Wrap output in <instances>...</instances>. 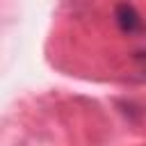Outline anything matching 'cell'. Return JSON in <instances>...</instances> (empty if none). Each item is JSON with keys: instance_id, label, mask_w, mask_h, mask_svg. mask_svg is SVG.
<instances>
[{"instance_id": "6da1fadb", "label": "cell", "mask_w": 146, "mask_h": 146, "mask_svg": "<svg viewBox=\"0 0 146 146\" xmlns=\"http://www.w3.org/2000/svg\"><path fill=\"white\" fill-rule=\"evenodd\" d=\"M114 21L123 34H139L141 32V16L130 2H119L114 9Z\"/></svg>"}]
</instances>
